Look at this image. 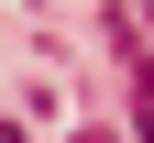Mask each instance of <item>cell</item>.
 <instances>
[{"label":"cell","instance_id":"cell-1","mask_svg":"<svg viewBox=\"0 0 154 143\" xmlns=\"http://www.w3.org/2000/svg\"><path fill=\"white\" fill-rule=\"evenodd\" d=\"M143 11H154V0H143Z\"/></svg>","mask_w":154,"mask_h":143}]
</instances>
